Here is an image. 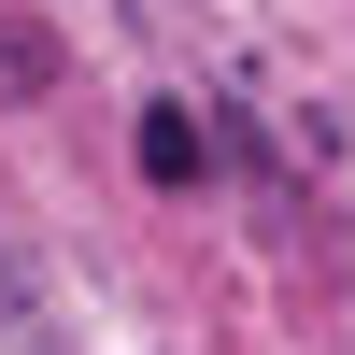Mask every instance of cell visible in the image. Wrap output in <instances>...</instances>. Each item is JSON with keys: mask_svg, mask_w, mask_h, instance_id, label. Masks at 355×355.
<instances>
[{"mask_svg": "<svg viewBox=\"0 0 355 355\" xmlns=\"http://www.w3.org/2000/svg\"><path fill=\"white\" fill-rule=\"evenodd\" d=\"M43 85H57V43L28 15H0V100H43Z\"/></svg>", "mask_w": 355, "mask_h": 355, "instance_id": "obj_1", "label": "cell"}, {"mask_svg": "<svg viewBox=\"0 0 355 355\" xmlns=\"http://www.w3.org/2000/svg\"><path fill=\"white\" fill-rule=\"evenodd\" d=\"M142 171H157V185H185V171H199V114H185V100L142 114Z\"/></svg>", "mask_w": 355, "mask_h": 355, "instance_id": "obj_2", "label": "cell"}]
</instances>
